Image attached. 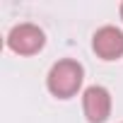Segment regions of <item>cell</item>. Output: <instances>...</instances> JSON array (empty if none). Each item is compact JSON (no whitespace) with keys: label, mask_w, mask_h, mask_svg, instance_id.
<instances>
[{"label":"cell","mask_w":123,"mask_h":123,"mask_svg":"<svg viewBox=\"0 0 123 123\" xmlns=\"http://www.w3.org/2000/svg\"><path fill=\"white\" fill-rule=\"evenodd\" d=\"M121 19H123V5H121Z\"/></svg>","instance_id":"cell-5"},{"label":"cell","mask_w":123,"mask_h":123,"mask_svg":"<svg viewBox=\"0 0 123 123\" xmlns=\"http://www.w3.org/2000/svg\"><path fill=\"white\" fill-rule=\"evenodd\" d=\"M92 48L101 60H118L123 55V31L118 27H101L94 31Z\"/></svg>","instance_id":"cell-4"},{"label":"cell","mask_w":123,"mask_h":123,"mask_svg":"<svg viewBox=\"0 0 123 123\" xmlns=\"http://www.w3.org/2000/svg\"><path fill=\"white\" fill-rule=\"evenodd\" d=\"M82 80H85V68L73 58H63V60H58V63L51 65L46 85H48V92L53 97L70 99V97H75L80 92Z\"/></svg>","instance_id":"cell-1"},{"label":"cell","mask_w":123,"mask_h":123,"mask_svg":"<svg viewBox=\"0 0 123 123\" xmlns=\"http://www.w3.org/2000/svg\"><path fill=\"white\" fill-rule=\"evenodd\" d=\"M46 43V34L36 24H17L7 34V48L17 55H36Z\"/></svg>","instance_id":"cell-2"},{"label":"cell","mask_w":123,"mask_h":123,"mask_svg":"<svg viewBox=\"0 0 123 123\" xmlns=\"http://www.w3.org/2000/svg\"><path fill=\"white\" fill-rule=\"evenodd\" d=\"M82 109L89 123H104L111 116V94L101 85H92L82 94Z\"/></svg>","instance_id":"cell-3"}]
</instances>
